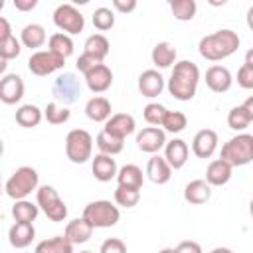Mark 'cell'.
Instances as JSON below:
<instances>
[{"instance_id":"obj_1","label":"cell","mask_w":253,"mask_h":253,"mask_svg":"<svg viewBox=\"0 0 253 253\" xmlns=\"http://www.w3.org/2000/svg\"><path fill=\"white\" fill-rule=\"evenodd\" d=\"M198 83H200V67L190 59H182L174 63V69L168 79V93L176 101H190L198 91Z\"/></svg>"},{"instance_id":"obj_2","label":"cell","mask_w":253,"mask_h":253,"mask_svg":"<svg viewBox=\"0 0 253 253\" xmlns=\"http://www.w3.org/2000/svg\"><path fill=\"white\" fill-rule=\"evenodd\" d=\"M241 40L233 30H217L213 34H208L200 40L198 51L208 61H221L229 55H233L239 47Z\"/></svg>"},{"instance_id":"obj_3","label":"cell","mask_w":253,"mask_h":253,"mask_svg":"<svg viewBox=\"0 0 253 253\" xmlns=\"http://www.w3.org/2000/svg\"><path fill=\"white\" fill-rule=\"evenodd\" d=\"M219 158L223 162H227L231 168L249 164L253 160V134H249V132H237V136L229 138L221 146Z\"/></svg>"},{"instance_id":"obj_4","label":"cell","mask_w":253,"mask_h":253,"mask_svg":"<svg viewBox=\"0 0 253 253\" xmlns=\"http://www.w3.org/2000/svg\"><path fill=\"white\" fill-rule=\"evenodd\" d=\"M40 186V176L32 166H20L4 184V192L12 200H26Z\"/></svg>"},{"instance_id":"obj_5","label":"cell","mask_w":253,"mask_h":253,"mask_svg":"<svg viewBox=\"0 0 253 253\" xmlns=\"http://www.w3.org/2000/svg\"><path fill=\"white\" fill-rule=\"evenodd\" d=\"M93 229H105V227H113L119 223L121 219V211L115 204H111L109 200H95L89 202L83 210L81 215Z\"/></svg>"},{"instance_id":"obj_6","label":"cell","mask_w":253,"mask_h":253,"mask_svg":"<svg viewBox=\"0 0 253 253\" xmlns=\"http://www.w3.org/2000/svg\"><path fill=\"white\" fill-rule=\"evenodd\" d=\"M93 154V136L83 128H73L65 136V156L73 164H83Z\"/></svg>"},{"instance_id":"obj_7","label":"cell","mask_w":253,"mask_h":253,"mask_svg":"<svg viewBox=\"0 0 253 253\" xmlns=\"http://www.w3.org/2000/svg\"><path fill=\"white\" fill-rule=\"evenodd\" d=\"M36 206L47 215L51 221H63L67 217V206L59 198L57 190L53 186H38L36 190Z\"/></svg>"},{"instance_id":"obj_8","label":"cell","mask_w":253,"mask_h":253,"mask_svg":"<svg viewBox=\"0 0 253 253\" xmlns=\"http://www.w3.org/2000/svg\"><path fill=\"white\" fill-rule=\"evenodd\" d=\"M53 24L61 30V34L75 36V34L83 32L85 18H83V14L73 4H59L53 10Z\"/></svg>"},{"instance_id":"obj_9","label":"cell","mask_w":253,"mask_h":253,"mask_svg":"<svg viewBox=\"0 0 253 253\" xmlns=\"http://www.w3.org/2000/svg\"><path fill=\"white\" fill-rule=\"evenodd\" d=\"M63 65H65V59L55 55V53H51L49 49H38L28 59V69L38 77L51 75V73L59 71Z\"/></svg>"},{"instance_id":"obj_10","label":"cell","mask_w":253,"mask_h":253,"mask_svg":"<svg viewBox=\"0 0 253 253\" xmlns=\"http://www.w3.org/2000/svg\"><path fill=\"white\" fill-rule=\"evenodd\" d=\"M79 93H81V85H79V79L73 73H63L53 81V95L63 105H69V103L77 101Z\"/></svg>"},{"instance_id":"obj_11","label":"cell","mask_w":253,"mask_h":253,"mask_svg":"<svg viewBox=\"0 0 253 253\" xmlns=\"http://www.w3.org/2000/svg\"><path fill=\"white\" fill-rule=\"evenodd\" d=\"M166 144V132L160 126H144L136 132V146L146 154H156Z\"/></svg>"},{"instance_id":"obj_12","label":"cell","mask_w":253,"mask_h":253,"mask_svg":"<svg viewBox=\"0 0 253 253\" xmlns=\"http://www.w3.org/2000/svg\"><path fill=\"white\" fill-rule=\"evenodd\" d=\"M24 97V81L16 73H6L0 77V101L4 105H16Z\"/></svg>"},{"instance_id":"obj_13","label":"cell","mask_w":253,"mask_h":253,"mask_svg":"<svg viewBox=\"0 0 253 253\" xmlns=\"http://www.w3.org/2000/svg\"><path fill=\"white\" fill-rule=\"evenodd\" d=\"M134 128H136V121L128 113H115V115H111L105 121V126H103L105 132H109V134H113V136H117L121 140H125L128 134H132Z\"/></svg>"},{"instance_id":"obj_14","label":"cell","mask_w":253,"mask_h":253,"mask_svg":"<svg viewBox=\"0 0 253 253\" xmlns=\"http://www.w3.org/2000/svg\"><path fill=\"white\" fill-rule=\"evenodd\" d=\"M253 121V97H247L245 103L233 107L229 113H227V126L231 130H237V132H243Z\"/></svg>"},{"instance_id":"obj_15","label":"cell","mask_w":253,"mask_h":253,"mask_svg":"<svg viewBox=\"0 0 253 253\" xmlns=\"http://www.w3.org/2000/svg\"><path fill=\"white\" fill-rule=\"evenodd\" d=\"M217 150V132L211 128H202L192 138V152L198 158H210Z\"/></svg>"},{"instance_id":"obj_16","label":"cell","mask_w":253,"mask_h":253,"mask_svg":"<svg viewBox=\"0 0 253 253\" xmlns=\"http://www.w3.org/2000/svg\"><path fill=\"white\" fill-rule=\"evenodd\" d=\"M206 85L213 93L229 91L231 85H233L231 71L225 65H211V67H208V71H206Z\"/></svg>"},{"instance_id":"obj_17","label":"cell","mask_w":253,"mask_h":253,"mask_svg":"<svg viewBox=\"0 0 253 253\" xmlns=\"http://www.w3.org/2000/svg\"><path fill=\"white\" fill-rule=\"evenodd\" d=\"M188 156H190V148H188L186 140H182V138L166 140V144H164V160L168 162V166L172 170H180L188 162Z\"/></svg>"},{"instance_id":"obj_18","label":"cell","mask_w":253,"mask_h":253,"mask_svg":"<svg viewBox=\"0 0 253 253\" xmlns=\"http://www.w3.org/2000/svg\"><path fill=\"white\" fill-rule=\"evenodd\" d=\"M85 83L91 93H105L113 85V71L105 63H99L85 73Z\"/></svg>"},{"instance_id":"obj_19","label":"cell","mask_w":253,"mask_h":253,"mask_svg":"<svg viewBox=\"0 0 253 253\" xmlns=\"http://www.w3.org/2000/svg\"><path fill=\"white\" fill-rule=\"evenodd\" d=\"M138 91L142 97L154 99L164 91V77L158 69H146L138 75Z\"/></svg>"},{"instance_id":"obj_20","label":"cell","mask_w":253,"mask_h":253,"mask_svg":"<svg viewBox=\"0 0 253 253\" xmlns=\"http://www.w3.org/2000/svg\"><path fill=\"white\" fill-rule=\"evenodd\" d=\"M146 178H148L152 184H158V186L170 182V178H172V168L168 166V162L164 160V156L154 154L152 158H148V162H146Z\"/></svg>"},{"instance_id":"obj_21","label":"cell","mask_w":253,"mask_h":253,"mask_svg":"<svg viewBox=\"0 0 253 253\" xmlns=\"http://www.w3.org/2000/svg\"><path fill=\"white\" fill-rule=\"evenodd\" d=\"M117 162L113 156H107V154H97L91 162V172L95 176V180L99 182H111L113 178H117Z\"/></svg>"},{"instance_id":"obj_22","label":"cell","mask_w":253,"mask_h":253,"mask_svg":"<svg viewBox=\"0 0 253 253\" xmlns=\"http://www.w3.org/2000/svg\"><path fill=\"white\" fill-rule=\"evenodd\" d=\"M91 235H93V227H91L83 217L71 219V221L65 225V231H63V237H65L71 245L85 243V241H89Z\"/></svg>"},{"instance_id":"obj_23","label":"cell","mask_w":253,"mask_h":253,"mask_svg":"<svg viewBox=\"0 0 253 253\" xmlns=\"http://www.w3.org/2000/svg\"><path fill=\"white\" fill-rule=\"evenodd\" d=\"M34 237H36L34 223H20V221H16L10 227V231H8V241L16 249H26L28 245H32Z\"/></svg>"},{"instance_id":"obj_24","label":"cell","mask_w":253,"mask_h":253,"mask_svg":"<svg viewBox=\"0 0 253 253\" xmlns=\"http://www.w3.org/2000/svg\"><path fill=\"white\" fill-rule=\"evenodd\" d=\"M113 107H111V101L107 97H91L87 103H85V115L87 119H91L93 123H105L113 113Z\"/></svg>"},{"instance_id":"obj_25","label":"cell","mask_w":253,"mask_h":253,"mask_svg":"<svg viewBox=\"0 0 253 253\" xmlns=\"http://www.w3.org/2000/svg\"><path fill=\"white\" fill-rule=\"evenodd\" d=\"M211 198V186L206 180H192L184 188V200L192 206H202Z\"/></svg>"},{"instance_id":"obj_26","label":"cell","mask_w":253,"mask_h":253,"mask_svg":"<svg viewBox=\"0 0 253 253\" xmlns=\"http://www.w3.org/2000/svg\"><path fill=\"white\" fill-rule=\"evenodd\" d=\"M231 170L233 168L227 162H223L221 158H215L206 168V182L210 186H223L231 180Z\"/></svg>"},{"instance_id":"obj_27","label":"cell","mask_w":253,"mask_h":253,"mask_svg":"<svg viewBox=\"0 0 253 253\" xmlns=\"http://www.w3.org/2000/svg\"><path fill=\"white\" fill-rule=\"evenodd\" d=\"M117 182L123 188L140 190L142 188V182H144V176H142V170L136 164H125L123 168L117 170Z\"/></svg>"},{"instance_id":"obj_28","label":"cell","mask_w":253,"mask_h":253,"mask_svg":"<svg viewBox=\"0 0 253 253\" xmlns=\"http://www.w3.org/2000/svg\"><path fill=\"white\" fill-rule=\"evenodd\" d=\"M45 38L47 36H45V30L42 24H28L20 32V43L30 49H36V51H38V47H42L45 43Z\"/></svg>"},{"instance_id":"obj_29","label":"cell","mask_w":253,"mask_h":253,"mask_svg":"<svg viewBox=\"0 0 253 253\" xmlns=\"http://www.w3.org/2000/svg\"><path fill=\"white\" fill-rule=\"evenodd\" d=\"M176 47L170 43V42H158L154 47H152V53H150V59L156 67L160 69H166L170 67L172 63H176Z\"/></svg>"},{"instance_id":"obj_30","label":"cell","mask_w":253,"mask_h":253,"mask_svg":"<svg viewBox=\"0 0 253 253\" xmlns=\"http://www.w3.org/2000/svg\"><path fill=\"white\" fill-rule=\"evenodd\" d=\"M42 119H43V111H42L40 107L32 105V103L22 105V107L16 111V123H18L20 126H24V128H34V126H38V125L42 123Z\"/></svg>"},{"instance_id":"obj_31","label":"cell","mask_w":253,"mask_h":253,"mask_svg":"<svg viewBox=\"0 0 253 253\" xmlns=\"http://www.w3.org/2000/svg\"><path fill=\"white\" fill-rule=\"evenodd\" d=\"M109 49H111V43H109V40L103 34L89 36L85 40V45H83V53H89V55L97 57L99 61H103L109 55Z\"/></svg>"},{"instance_id":"obj_32","label":"cell","mask_w":253,"mask_h":253,"mask_svg":"<svg viewBox=\"0 0 253 253\" xmlns=\"http://www.w3.org/2000/svg\"><path fill=\"white\" fill-rule=\"evenodd\" d=\"M73 47H75V45H73L71 36L61 34V32L51 34V36H49V40H47V49H49L51 53H55V55L63 57V59H67V57L73 53Z\"/></svg>"},{"instance_id":"obj_33","label":"cell","mask_w":253,"mask_h":253,"mask_svg":"<svg viewBox=\"0 0 253 253\" xmlns=\"http://www.w3.org/2000/svg\"><path fill=\"white\" fill-rule=\"evenodd\" d=\"M34 253H73V245L63 235H55V237L40 241Z\"/></svg>"},{"instance_id":"obj_34","label":"cell","mask_w":253,"mask_h":253,"mask_svg":"<svg viewBox=\"0 0 253 253\" xmlns=\"http://www.w3.org/2000/svg\"><path fill=\"white\" fill-rule=\"evenodd\" d=\"M38 213H40V208L36 204H32L30 200H18L12 206V215L20 223H34Z\"/></svg>"},{"instance_id":"obj_35","label":"cell","mask_w":253,"mask_h":253,"mask_svg":"<svg viewBox=\"0 0 253 253\" xmlns=\"http://www.w3.org/2000/svg\"><path fill=\"white\" fill-rule=\"evenodd\" d=\"M95 144L99 146L101 154H107V156H115V154L123 152V148H125V140H121V138H117V136H113V134H109L105 130H101L97 134Z\"/></svg>"},{"instance_id":"obj_36","label":"cell","mask_w":253,"mask_h":253,"mask_svg":"<svg viewBox=\"0 0 253 253\" xmlns=\"http://www.w3.org/2000/svg\"><path fill=\"white\" fill-rule=\"evenodd\" d=\"M170 10L172 16L180 22H190L196 16L198 4L194 0H170Z\"/></svg>"},{"instance_id":"obj_37","label":"cell","mask_w":253,"mask_h":253,"mask_svg":"<svg viewBox=\"0 0 253 253\" xmlns=\"http://www.w3.org/2000/svg\"><path fill=\"white\" fill-rule=\"evenodd\" d=\"M160 126H164V128H162L164 132L176 134V132H182V130L188 126V119H186V115H184L182 111H166L164 121H162Z\"/></svg>"},{"instance_id":"obj_38","label":"cell","mask_w":253,"mask_h":253,"mask_svg":"<svg viewBox=\"0 0 253 253\" xmlns=\"http://www.w3.org/2000/svg\"><path fill=\"white\" fill-rule=\"evenodd\" d=\"M69 117H71V111L57 103H47V107L43 109V119L49 125H63L69 121Z\"/></svg>"},{"instance_id":"obj_39","label":"cell","mask_w":253,"mask_h":253,"mask_svg":"<svg viewBox=\"0 0 253 253\" xmlns=\"http://www.w3.org/2000/svg\"><path fill=\"white\" fill-rule=\"evenodd\" d=\"M91 20H93V26L99 32H107V30H111L115 26V12L111 8H107V6H101V8H97L93 12Z\"/></svg>"},{"instance_id":"obj_40","label":"cell","mask_w":253,"mask_h":253,"mask_svg":"<svg viewBox=\"0 0 253 253\" xmlns=\"http://www.w3.org/2000/svg\"><path fill=\"white\" fill-rule=\"evenodd\" d=\"M115 202L121 208H134L140 202V190L117 186V190H115Z\"/></svg>"},{"instance_id":"obj_41","label":"cell","mask_w":253,"mask_h":253,"mask_svg":"<svg viewBox=\"0 0 253 253\" xmlns=\"http://www.w3.org/2000/svg\"><path fill=\"white\" fill-rule=\"evenodd\" d=\"M20 51H22V43L14 34H10L8 38H4L0 42V57L2 59H6V61L16 59L20 55Z\"/></svg>"},{"instance_id":"obj_42","label":"cell","mask_w":253,"mask_h":253,"mask_svg":"<svg viewBox=\"0 0 253 253\" xmlns=\"http://www.w3.org/2000/svg\"><path fill=\"white\" fill-rule=\"evenodd\" d=\"M166 111H168V109H166L164 105H160V103H148V105L144 107V111H142V117H144V121H146L150 126H160L162 121H164Z\"/></svg>"},{"instance_id":"obj_43","label":"cell","mask_w":253,"mask_h":253,"mask_svg":"<svg viewBox=\"0 0 253 253\" xmlns=\"http://www.w3.org/2000/svg\"><path fill=\"white\" fill-rule=\"evenodd\" d=\"M237 85L241 89H253V65L243 63L237 69Z\"/></svg>"},{"instance_id":"obj_44","label":"cell","mask_w":253,"mask_h":253,"mask_svg":"<svg viewBox=\"0 0 253 253\" xmlns=\"http://www.w3.org/2000/svg\"><path fill=\"white\" fill-rule=\"evenodd\" d=\"M99 253H126V245L119 237H109V239H105L101 243Z\"/></svg>"},{"instance_id":"obj_45","label":"cell","mask_w":253,"mask_h":253,"mask_svg":"<svg viewBox=\"0 0 253 253\" xmlns=\"http://www.w3.org/2000/svg\"><path fill=\"white\" fill-rule=\"evenodd\" d=\"M99 63H103V61H99L97 57H93V55H89V53H81V55L77 57V63H75V65H77V69L85 75L89 69H93V67L99 65Z\"/></svg>"},{"instance_id":"obj_46","label":"cell","mask_w":253,"mask_h":253,"mask_svg":"<svg viewBox=\"0 0 253 253\" xmlns=\"http://www.w3.org/2000/svg\"><path fill=\"white\" fill-rule=\"evenodd\" d=\"M176 253H204L202 251V245L198 241H192V239H186V241H180L176 247H174Z\"/></svg>"},{"instance_id":"obj_47","label":"cell","mask_w":253,"mask_h":253,"mask_svg":"<svg viewBox=\"0 0 253 253\" xmlns=\"http://www.w3.org/2000/svg\"><path fill=\"white\" fill-rule=\"evenodd\" d=\"M113 8L121 14H128L136 8V0H113Z\"/></svg>"},{"instance_id":"obj_48","label":"cell","mask_w":253,"mask_h":253,"mask_svg":"<svg viewBox=\"0 0 253 253\" xmlns=\"http://www.w3.org/2000/svg\"><path fill=\"white\" fill-rule=\"evenodd\" d=\"M38 6V0H14V8L20 12H30Z\"/></svg>"},{"instance_id":"obj_49","label":"cell","mask_w":253,"mask_h":253,"mask_svg":"<svg viewBox=\"0 0 253 253\" xmlns=\"http://www.w3.org/2000/svg\"><path fill=\"white\" fill-rule=\"evenodd\" d=\"M12 34V28H10V22L6 20V18H2L0 16V42L4 40V38H8Z\"/></svg>"},{"instance_id":"obj_50","label":"cell","mask_w":253,"mask_h":253,"mask_svg":"<svg viewBox=\"0 0 253 253\" xmlns=\"http://www.w3.org/2000/svg\"><path fill=\"white\" fill-rule=\"evenodd\" d=\"M6 69H8V61L0 57V75H4V73H6Z\"/></svg>"},{"instance_id":"obj_51","label":"cell","mask_w":253,"mask_h":253,"mask_svg":"<svg viewBox=\"0 0 253 253\" xmlns=\"http://www.w3.org/2000/svg\"><path fill=\"white\" fill-rule=\"evenodd\" d=\"M210 253H233V251L227 249V247H215V249H211Z\"/></svg>"},{"instance_id":"obj_52","label":"cell","mask_w":253,"mask_h":253,"mask_svg":"<svg viewBox=\"0 0 253 253\" xmlns=\"http://www.w3.org/2000/svg\"><path fill=\"white\" fill-rule=\"evenodd\" d=\"M158 253H176V251H174V247H164V249H160Z\"/></svg>"},{"instance_id":"obj_53","label":"cell","mask_w":253,"mask_h":253,"mask_svg":"<svg viewBox=\"0 0 253 253\" xmlns=\"http://www.w3.org/2000/svg\"><path fill=\"white\" fill-rule=\"evenodd\" d=\"M2 154H4V140L0 138V158H2Z\"/></svg>"},{"instance_id":"obj_54","label":"cell","mask_w":253,"mask_h":253,"mask_svg":"<svg viewBox=\"0 0 253 253\" xmlns=\"http://www.w3.org/2000/svg\"><path fill=\"white\" fill-rule=\"evenodd\" d=\"M2 192H4V186H2V178H0V196H2Z\"/></svg>"},{"instance_id":"obj_55","label":"cell","mask_w":253,"mask_h":253,"mask_svg":"<svg viewBox=\"0 0 253 253\" xmlns=\"http://www.w3.org/2000/svg\"><path fill=\"white\" fill-rule=\"evenodd\" d=\"M2 8H4V0H0V10H2Z\"/></svg>"},{"instance_id":"obj_56","label":"cell","mask_w":253,"mask_h":253,"mask_svg":"<svg viewBox=\"0 0 253 253\" xmlns=\"http://www.w3.org/2000/svg\"><path fill=\"white\" fill-rule=\"evenodd\" d=\"M79 253H93V251H79Z\"/></svg>"}]
</instances>
